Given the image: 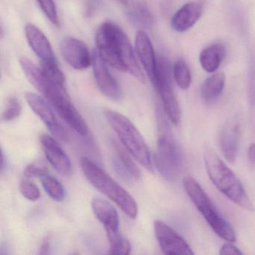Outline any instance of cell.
<instances>
[{
  "mask_svg": "<svg viewBox=\"0 0 255 255\" xmlns=\"http://www.w3.org/2000/svg\"><path fill=\"white\" fill-rule=\"evenodd\" d=\"M118 1H119V2H120L121 3L123 4V5H128V0H118Z\"/></svg>",
  "mask_w": 255,
  "mask_h": 255,
  "instance_id": "cell-34",
  "label": "cell"
},
{
  "mask_svg": "<svg viewBox=\"0 0 255 255\" xmlns=\"http://www.w3.org/2000/svg\"><path fill=\"white\" fill-rule=\"evenodd\" d=\"M183 185L188 196L213 231L222 240L228 243H235L237 237L234 228L219 213L199 183L189 176L184 177Z\"/></svg>",
  "mask_w": 255,
  "mask_h": 255,
  "instance_id": "cell-5",
  "label": "cell"
},
{
  "mask_svg": "<svg viewBox=\"0 0 255 255\" xmlns=\"http://www.w3.org/2000/svg\"><path fill=\"white\" fill-rule=\"evenodd\" d=\"M248 161L252 168H255V143H252L248 149Z\"/></svg>",
  "mask_w": 255,
  "mask_h": 255,
  "instance_id": "cell-32",
  "label": "cell"
},
{
  "mask_svg": "<svg viewBox=\"0 0 255 255\" xmlns=\"http://www.w3.org/2000/svg\"><path fill=\"white\" fill-rule=\"evenodd\" d=\"M241 125L238 116L230 118L219 135V146L222 155L229 163L234 164L240 149Z\"/></svg>",
  "mask_w": 255,
  "mask_h": 255,
  "instance_id": "cell-11",
  "label": "cell"
},
{
  "mask_svg": "<svg viewBox=\"0 0 255 255\" xmlns=\"http://www.w3.org/2000/svg\"><path fill=\"white\" fill-rule=\"evenodd\" d=\"M249 99L250 105L255 107V70H252L249 77Z\"/></svg>",
  "mask_w": 255,
  "mask_h": 255,
  "instance_id": "cell-31",
  "label": "cell"
},
{
  "mask_svg": "<svg viewBox=\"0 0 255 255\" xmlns=\"http://www.w3.org/2000/svg\"><path fill=\"white\" fill-rule=\"evenodd\" d=\"M125 32L112 22L103 23L95 34L96 50L107 64L119 71L125 72L121 51Z\"/></svg>",
  "mask_w": 255,
  "mask_h": 255,
  "instance_id": "cell-6",
  "label": "cell"
},
{
  "mask_svg": "<svg viewBox=\"0 0 255 255\" xmlns=\"http://www.w3.org/2000/svg\"><path fill=\"white\" fill-rule=\"evenodd\" d=\"M225 84V75L223 73H213L206 79L201 87V96L206 102H212L217 99Z\"/></svg>",
  "mask_w": 255,
  "mask_h": 255,
  "instance_id": "cell-20",
  "label": "cell"
},
{
  "mask_svg": "<svg viewBox=\"0 0 255 255\" xmlns=\"http://www.w3.org/2000/svg\"><path fill=\"white\" fill-rule=\"evenodd\" d=\"M48 173L47 163L44 160L34 161L26 166L24 170L25 177L27 178L44 177Z\"/></svg>",
  "mask_w": 255,
  "mask_h": 255,
  "instance_id": "cell-26",
  "label": "cell"
},
{
  "mask_svg": "<svg viewBox=\"0 0 255 255\" xmlns=\"http://www.w3.org/2000/svg\"><path fill=\"white\" fill-rule=\"evenodd\" d=\"M43 187L50 198L58 202H61L65 199V192L62 183L53 176L47 175L42 177Z\"/></svg>",
  "mask_w": 255,
  "mask_h": 255,
  "instance_id": "cell-22",
  "label": "cell"
},
{
  "mask_svg": "<svg viewBox=\"0 0 255 255\" xmlns=\"http://www.w3.org/2000/svg\"><path fill=\"white\" fill-rule=\"evenodd\" d=\"M19 187H20V191L23 196L29 201H38L41 197L39 188L30 180H21Z\"/></svg>",
  "mask_w": 255,
  "mask_h": 255,
  "instance_id": "cell-27",
  "label": "cell"
},
{
  "mask_svg": "<svg viewBox=\"0 0 255 255\" xmlns=\"http://www.w3.org/2000/svg\"><path fill=\"white\" fill-rule=\"evenodd\" d=\"M25 33L29 46L41 62L56 61L50 41L39 28L29 23L25 28Z\"/></svg>",
  "mask_w": 255,
  "mask_h": 255,
  "instance_id": "cell-17",
  "label": "cell"
},
{
  "mask_svg": "<svg viewBox=\"0 0 255 255\" xmlns=\"http://www.w3.org/2000/svg\"><path fill=\"white\" fill-rule=\"evenodd\" d=\"M226 54V48L222 43H215L203 49L199 61L203 69L207 73L216 72Z\"/></svg>",
  "mask_w": 255,
  "mask_h": 255,
  "instance_id": "cell-19",
  "label": "cell"
},
{
  "mask_svg": "<svg viewBox=\"0 0 255 255\" xmlns=\"http://www.w3.org/2000/svg\"><path fill=\"white\" fill-rule=\"evenodd\" d=\"M61 53L70 66L83 70L92 65V55L86 44L73 37H65L61 41Z\"/></svg>",
  "mask_w": 255,
  "mask_h": 255,
  "instance_id": "cell-12",
  "label": "cell"
},
{
  "mask_svg": "<svg viewBox=\"0 0 255 255\" xmlns=\"http://www.w3.org/2000/svg\"><path fill=\"white\" fill-rule=\"evenodd\" d=\"M113 146L116 152V157L113 159V166L116 172L126 180H139L141 171L133 162L128 150H125L118 143L113 141Z\"/></svg>",
  "mask_w": 255,
  "mask_h": 255,
  "instance_id": "cell-18",
  "label": "cell"
},
{
  "mask_svg": "<svg viewBox=\"0 0 255 255\" xmlns=\"http://www.w3.org/2000/svg\"><path fill=\"white\" fill-rule=\"evenodd\" d=\"M110 243V251L109 254L111 255H129L130 253L131 246L129 240L119 235L116 238L109 241Z\"/></svg>",
  "mask_w": 255,
  "mask_h": 255,
  "instance_id": "cell-25",
  "label": "cell"
},
{
  "mask_svg": "<svg viewBox=\"0 0 255 255\" xmlns=\"http://www.w3.org/2000/svg\"><path fill=\"white\" fill-rule=\"evenodd\" d=\"M92 65L95 81L101 93L113 101H120L123 97L122 87L112 75L107 62L101 58L96 49L92 53Z\"/></svg>",
  "mask_w": 255,
  "mask_h": 255,
  "instance_id": "cell-10",
  "label": "cell"
},
{
  "mask_svg": "<svg viewBox=\"0 0 255 255\" xmlns=\"http://www.w3.org/2000/svg\"><path fill=\"white\" fill-rule=\"evenodd\" d=\"M153 227L159 247L165 255H195L187 242L169 225L162 221L156 220Z\"/></svg>",
  "mask_w": 255,
  "mask_h": 255,
  "instance_id": "cell-8",
  "label": "cell"
},
{
  "mask_svg": "<svg viewBox=\"0 0 255 255\" xmlns=\"http://www.w3.org/2000/svg\"><path fill=\"white\" fill-rule=\"evenodd\" d=\"M40 8L47 18L55 26H59V20L57 10L53 0H37Z\"/></svg>",
  "mask_w": 255,
  "mask_h": 255,
  "instance_id": "cell-29",
  "label": "cell"
},
{
  "mask_svg": "<svg viewBox=\"0 0 255 255\" xmlns=\"http://www.w3.org/2000/svg\"><path fill=\"white\" fill-rule=\"evenodd\" d=\"M26 100L32 111L44 122L50 132L59 141H68V134L56 117L53 107L47 100L32 92L26 93Z\"/></svg>",
  "mask_w": 255,
  "mask_h": 255,
  "instance_id": "cell-9",
  "label": "cell"
},
{
  "mask_svg": "<svg viewBox=\"0 0 255 255\" xmlns=\"http://www.w3.org/2000/svg\"><path fill=\"white\" fill-rule=\"evenodd\" d=\"M135 53L147 77L154 86L156 80L157 59L151 41L144 31L139 30L137 32L135 39Z\"/></svg>",
  "mask_w": 255,
  "mask_h": 255,
  "instance_id": "cell-14",
  "label": "cell"
},
{
  "mask_svg": "<svg viewBox=\"0 0 255 255\" xmlns=\"http://www.w3.org/2000/svg\"><path fill=\"white\" fill-rule=\"evenodd\" d=\"M204 162L209 178L216 189L230 201L249 212L255 211L252 200L243 183L231 168L210 147H205Z\"/></svg>",
  "mask_w": 255,
  "mask_h": 255,
  "instance_id": "cell-1",
  "label": "cell"
},
{
  "mask_svg": "<svg viewBox=\"0 0 255 255\" xmlns=\"http://www.w3.org/2000/svg\"><path fill=\"white\" fill-rule=\"evenodd\" d=\"M105 116L128 153L146 169L153 172L156 168L154 159L144 138L135 125L126 116L116 111L107 110Z\"/></svg>",
  "mask_w": 255,
  "mask_h": 255,
  "instance_id": "cell-4",
  "label": "cell"
},
{
  "mask_svg": "<svg viewBox=\"0 0 255 255\" xmlns=\"http://www.w3.org/2000/svg\"><path fill=\"white\" fill-rule=\"evenodd\" d=\"M22 106L20 101L15 97H11L8 100L6 108L2 114V118L5 122H11L17 119L21 115Z\"/></svg>",
  "mask_w": 255,
  "mask_h": 255,
  "instance_id": "cell-28",
  "label": "cell"
},
{
  "mask_svg": "<svg viewBox=\"0 0 255 255\" xmlns=\"http://www.w3.org/2000/svg\"><path fill=\"white\" fill-rule=\"evenodd\" d=\"M165 114L158 107L156 110L157 150L154 157V164L164 178L168 181H174L181 171L183 158Z\"/></svg>",
  "mask_w": 255,
  "mask_h": 255,
  "instance_id": "cell-3",
  "label": "cell"
},
{
  "mask_svg": "<svg viewBox=\"0 0 255 255\" xmlns=\"http://www.w3.org/2000/svg\"><path fill=\"white\" fill-rule=\"evenodd\" d=\"M220 255H243V252L240 251V249L232 244V243H225L221 248Z\"/></svg>",
  "mask_w": 255,
  "mask_h": 255,
  "instance_id": "cell-30",
  "label": "cell"
},
{
  "mask_svg": "<svg viewBox=\"0 0 255 255\" xmlns=\"http://www.w3.org/2000/svg\"><path fill=\"white\" fill-rule=\"evenodd\" d=\"M154 87L162 100L163 110L168 120L174 125H178L181 119V112L177 98L171 87L168 65L163 59L157 60L156 80Z\"/></svg>",
  "mask_w": 255,
  "mask_h": 255,
  "instance_id": "cell-7",
  "label": "cell"
},
{
  "mask_svg": "<svg viewBox=\"0 0 255 255\" xmlns=\"http://www.w3.org/2000/svg\"><path fill=\"white\" fill-rule=\"evenodd\" d=\"M92 207L98 220L104 225L109 241L120 235L119 217L117 210L111 203L101 198L92 201Z\"/></svg>",
  "mask_w": 255,
  "mask_h": 255,
  "instance_id": "cell-15",
  "label": "cell"
},
{
  "mask_svg": "<svg viewBox=\"0 0 255 255\" xmlns=\"http://www.w3.org/2000/svg\"><path fill=\"white\" fill-rule=\"evenodd\" d=\"M41 68L44 75L52 83L61 87H65V78L59 68L57 62H41Z\"/></svg>",
  "mask_w": 255,
  "mask_h": 255,
  "instance_id": "cell-23",
  "label": "cell"
},
{
  "mask_svg": "<svg viewBox=\"0 0 255 255\" xmlns=\"http://www.w3.org/2000/svg\"><path fill=\"white\" fill-rule=\"evenodd\" d=\"M130 17L134 23L146 28L150 27L153 23L151 13L142 5H138L131 11Z\"/></svg>",
  "mask_w": 255,
  "mask_h": 255,
  "instance_id": "cell-24",
  "label": "cell"
},
{
  "mask_svg": "<svg viewBox=\"0 0 255 255\" xmlns=\"http://www.w3.org/2000/svg\"><path fill=\"white\" fill-rule=\"evenodd\" d=\"M82 171L88 181L100 192L110 198L128 217L135 219L138 206L132 195L89 158H81Z\"/></svg>",
  "mask_w": 255,
  "mask_h": 255,
  "instance_id": "cell-2",
  "label": "cell"
},
{
  "mask_svg": "<svg viewBox=\"0 0 255 255\" xmlns=\"http://www.w3.org/2000/svg\"><path fill=\"white\" fill-rule=\"evenodd\" d=\"M50 249V238L49 237H46L43 240L42 244H41V249H40V254L41 255H47Z\"/></svg>",
  "mask_w": 255,
  "mask_h": 255,
  "instance_id": "cell-33",
  "label": "cell"
},
{
  "mask_svg": "<svg viewBox=\"0 0 255 255\" xmlns=\"http://www.w3.org/2000/svg\"><path fill=\"white\" fill-rule=\"evenodd\" d=\"M204 8V2L200 1L187 2L173 16L171 20V27L177 32L189 30L201 18Z\"/></svg>",
  "mask_w": 255,
  "mask_h": 255,
  "instance_id": "cell-16",
  "label": "cell"
},
{
  "mask_svg": "<svg viewBox=\"0 0 255 255\" xmlns=\"http://www.w3.org/2000/svg\"><path fill=\"white\" fill-rule=\"evenodd\" d=\"M41 147L50 165L62 175L69 176L72 173V165L68 155L59 143L50 135L42 134L40 137Z\"/></svg>",
  "mask_w": 255,
  "mask_h": 255,
  "instance_id": "cell-13",
  "label": "cell"
},
{
  "mask_svg": "<svg viewBox=\"0 0 255 255\" xmlns=\"http://www.w3.org/2000/svg\"><path fill=\"white\" fill-rule=\"evenodd\" d=\"M173 75L177 86L186 90L189 89L192 82L190 70L189 66L183 59H179L173 67Z\"/></svg>",
  "mask_w": 255,
  "mask_h": 255,
  "instance_id": "cell-21",
  "label": "cell"
}]
</instances>
